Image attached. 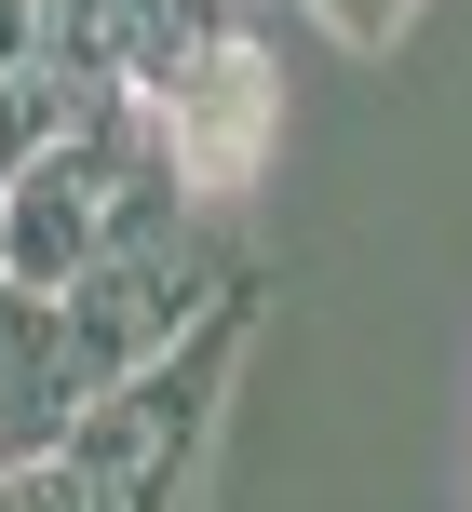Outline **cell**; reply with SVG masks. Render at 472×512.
<instances>
[{"label":"cell","instance_id":"obj_1","mask_svg":"<svg viewBox=\"0 0 472 512\" xmlns=\"http://www.w3.org/2000/svg\"><path fill=\"white\" fill-rule=\"evenodd\" d=\"M189 230V162L162 135V108L135 81H95V108L68 122V149H41L14 189H0V283L27 297H68L81 270L135 243H176Z\"/></svg>","mask_w":472,"mask_h":512},{"label":"cell","instance_id":"obj_2","mask_svg":"<svg viewBox=\"0 0 472 512\" xmlns=\"http://www.w3.org/2000/svg\"><path fill=\"white\" fill-rule=\"evenodd\" d=\"M230 337H243V310H216L189 351H162L149 378H122V391H95V405H81L68 472H81V499H95V512H176V472L203 459L216 378H230Z\"/></svg>","mask_w":472,"mask_h":512},{"label":"cell","instance_id":"obj_3","mask_svg":"<svg viewBox=\"0 0 472 512\" xmlns=\"http://www.w3.org/2000/svg\"><path fill=\"white\" fill-rule=\"evenodd\" d=\"M54 310H68L95 391H122V378H149L162 351H189L216 310H243V256L203 243V230H176V243H135V256H108V270H81Z\"/></svg>","mask_w":472,"mask_h":512},{"label":"cell","instance_id":"obj_4","mask_svg":"<svg viewBox=\"0 0 472 512\" xmlns=\"http://www.w3.org/2000/svg\"><path fill=\"white\" fill-rule=\"evenodd\" d=\"M149 108H162V135H176L189 189H243L257 149H270V81H257V54H243V27H203V41L149 81Z\"/></svg>","mask_w":472,"mask_h":512},{"label":"cell","instance_id":"obj_5","mask_svg":"<svg viewBox=\"0 0 472 512\" xmlns=\"http://www.w3.org/2000/svg\"><path fill=\"white\" fill-rule=\"evenodd\" d=\"M81 405H95V364H81L68 310H54V297H27V283H0V472L68 459Z\"/></svg>","mask_w":472,"mask_h":512},{"label":"cell","instance_id":"obj_6","mask_svg":"<svg viewBox=\"0 0 472 512\" xmlns=\"http://www.w3.org/2000/svg\"><path fill=\"white\" fill-rule=\"evenodd\" d=\"M81 108H95V81L41 68V54H27V68H0V189H14L41 149H68V122H81Z\"/></svg>","mask_w":472,"mask_h":512},{"label":"cell","instance_id":"obj_7","mask_svg":"<svg viewBox=\"0 0 472 512\" xmlns=\"http://www.w3.org/2000/svg\"><path fill=\"white\" fill-rule=\"evenodd\" d=\"M0 512H95V499H81L68 459H27V472H0Z\"/></svg>","mask_w":472,"mask_h":512},{"label":"cell","instance_id":"obj_8","mask_svg":"<svg viewBox=\"0 0 472 512\" xmlns=\"http://www.w3.org/2000/svg\"><path fill=\"white\" fill-rule=\"evenodd\" d=\"M311 14L338 27V41H392V14H405V0H311Z\"/></svg>","mask_w":472,"mask_h":512}]
</instances>
